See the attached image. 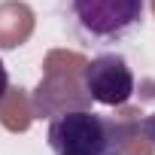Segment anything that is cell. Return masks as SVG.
Listing matches in <instances>:
<instances>
[{"instance_id":"obj_1","label":"cell","mask_w":155,"mask_h":155,"mask_svg":"<svg viewBox=\"0 0 155 155\" xmlns=\"http://www.w3.org/2000/svg\"><path fill=\"white\" fill-rule=\"evenodd\" d=\"M46 140L55 155H122L128 128L91 110H64L49 122Z\"/></svg>"},{"instance_id":"obj_2","label":"cell","mask_w":155,"mask_h":155,"mask_svg":"<svg viewBox=\"0 0 155 155\" xmlns=\"http://www.w3.org/2000/svg\"><path fill=\"white\" fill-rule=\"evenodd\" d=\"M146 0H70V18L82 40L110 46L143 25Z\"/></svg>"},{"instance_id":"obj_3","label":"cell","mask_w":155,"mask_h":155,"mask_svg":"<svg viewBox=\"0 0 155 155\" xmlns=\"http://www.w3.org/2000/svg\"><path fill=\"white\" fill-rule=\"evenodd\" d=\"M82 88L104 107H125L134 97V73L119 52H101L82 67Z\"/></svg>"},{"instance_id":"obj_4","label":"cell","mask_w":155,"mask_h":155,"mask_svg":"<svg viewBox=\"0 0 155 155\" xmlns=\"http://www.w3.org/2000/svg\"><path fill=\"white\" fill-rule=\"evenodd\" d=\"M6 91H9V73H6V64H3V58H0V104H3Z\"/></svg>"},{"instance_id":"obj_5","label":"cell","mask_w":155,"mask_h":155,"mask_svg":"<svg viewBox=\"0 0 155 155\" xmlns=\"http://www.w3.org/2000/svg\"><path fill=\"white\" fill-rule=\"evenodd\" d=\"M140 128H143V134H146V137L155 143V113H149V116L140 122Z\"/></svg>"}]
</instances>
